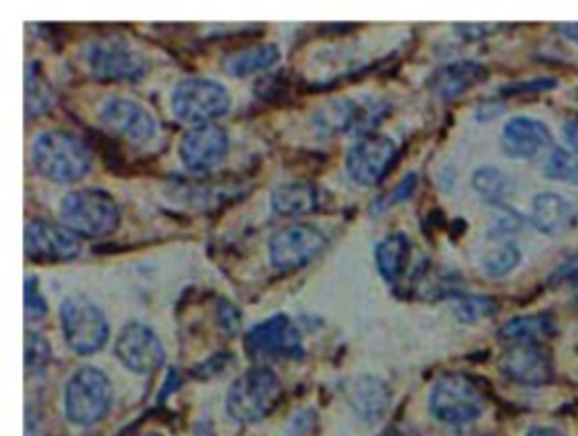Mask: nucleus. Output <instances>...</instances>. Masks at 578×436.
Masks as SVG:
<instances>
[{"mask_svg": "<svg viewBox=\"0 0 578 436\" xmlns=\"http://www.w3.org/2000/svg\"><path fill=\"white\" fill-rule=\"evenodd\" d=\"M30 163L39 176L50 183L73 185L93 170L89 145L73 132L45 130L30 143Z\"/></svg>", "mask_w": 578, "mask_h": 436, "instance_id": "nucleus-1", "label": "nucleus"}, {"mask_svg": "<svg viewBox=\"0 0 578 436\" xmlns=\"http://www.w3.org/2000/svg\"><path fill=\"white\" fill-rule=\"evenodd\" d=\"M283 400V381L270 364H255L231 383L224 409L231 420L255 425L270 418Z\"/></svg>", "mask_w": 578, "mask_h": 436, "instance_id": "nucleus-2", "label": "nucleus"}, {"mask_svg": "<svg viewBox=\"0 0 578 436\" xmlns=\"http://www.w3.org/2000/svg\"><path fill=\"white\" fill-rule=\"evenodd\" d=\"M82 67L95 82L134 84L150 73V59L126 39L107 37L84 45Z\"/></svg>", "mask_w": 578, "mask_h": 436, "instance_id": "nucleus-3", "label": "nucleus"}, {"mask_svg": "<svg viewBox=\"0 0 578 436\" xmlns=\"http://www.w3.org/2000/svg\"><path fill=\"white\" fill-rule=\"evenodd\" d=\"M59 222L78 237H109L120 229L122 213L115 197L102 189H75L59 204Z\"/></svg>", "mask_w": 578, "mask_h": 436, "instance_id": "nucleus-4", "label": "nucleus"}, {"mask_svg": "<svg viewBox=\"0 0 578 436\" xmlns=\"http://www.w3.org/2000/svg\"><path fill=\"white\" fill-rule=\"evenodd\" d=\"M59 328L63 344L80 357L100 353L111 337L109 317L87 294H71L59 303Z\"/></svg>", "mask_w": 578, "mask_h": 436, "instance_id": "nucleus-5", "label": "nucleus"}, {"mask_svg": "<svg viewBox=\"0 0 578 436\" xmlns=\"http://www.w3.org/2000/svg\"><path fill=\"white\" fill-rule=\"evenodd\" d=\"M389 104L384 100L366 98H333L321 104L312 115V128L321 139H337L344 134H375L377 124L387 118Z\"/></svg>", "mask_w": 578, "mask_h": 436, "instance_id": "nucleus-6", "label": "nucleus"}, {"mask_svg": "<svg viewBox=\"0 0 578 436\" xmlns=\"http://www.w3.org/2000/svg\"><path fill=\"white\" fill-rule=\"evenodd\" d=\"M484 409V394L464 373H443L434 381L427 396L429 416L447 427H468Z\"/></svg>", "mask_w": 578, "mask_h": 436, "instance_id": "nucleus-7", "label": "nucleus"}, {"mask_svg": "<svg viewBox=\"0 0 578 436\" xmlns=\"http://www.w3.org/2000/svg\"><path fill=\"white\" fill-rule=\"evenodd\" d=\"M113 407V385L100 366L84 364L63 387V414L78 427H91Z\"/></svg>", "mask_w": 578, "mask_h": 436, "instance_id": "nucleus-8", "label": "nucleus"}, {"mask_svg": "<svg viewBox=\"0 0 578 436\" xmlns=\"http://www.w3.org/2000/svg\"><path fill=\"white\" fill-rule=\"evenodd\" d=\"M229 89L211 78H185L174 84L170 93V109L174 118L190 128L215 124L231 111Z\"/></svg>", "mask_w": 578, "mask_h": 436, "instance_id": "nucleus-9", "label": "nucleus"}, {"mask_svg": "<svg viewBox=\"0 0 578 436\" xmlns=\"http://www.w3.org/2000/svg\"><path fill=\"white\" fill-rule=\"evenodd\" d=\"M328 235L314 224L292 222L278 229L267 242L270 265L278 272H296L326 252Z\"/></svg>", "mask_w": 578, "mask_h": 436, "instance_id": "nucleus-10", "label": "nucleus"}, {"mask_svg": "<svg viewBox=\"0 0 578 436\" xmlns=\"http://www.w3.org/2000/svg\"><path fill=\"white\" fill-rule=\"evenodd\" d=\"M98 122L107 134L132 145H148L159 132L154 113L143 102L126 95L104 100L98 111Z\"/></svg>", "mask_w": 578, "mask_h": 436, "instance_id": "nucleus-11", "label": "nucleus"}, {"mask_svg": "<svg viewBox=\"0 0 578 436\" xmlns=\"http://www.w3.org/2000/svg\"><path fill=\"white\" fill-rule=\"evenodd\" d=\"M398 159V143L382 134H366L359 136L346 152L344 159V170L348 174V179L362 189H373V185H379L394 168Z\"/></svg>", "mask_w": 578, "mask_h": 436, "instance_id": "nucleus-12", "label": "nucleus"}, {"mask_svg": "<svg viewBox=\"0 0 578 436\" xmlns=\"http://www.w3.org/2000/svg\"><path fill=\"white\" fill-rule=\"evenodd\" d=\"M244 348L253 359H301L305 355L303 335L290 315H272L244 335Z\"/></svg>", "mask_w": 578, "mask_h": 436, "instance_id": "nucleus-13", "label": "nucleus"}, {"mask_svg": "<svg viewBox=\"0 0 578 436\" xmlns=\"http://www.w3.org/2000/svg\"><path fill=\"white\" fill-rule=\"evenodd\" d=\"M23 246L30 263H71L82 254V237H78L67 224L34 217L26 226Z\"/></svg>", "mask_w": 578, "mask_h": 436, "instance_id": "nucleus-14", "label": "nucleus"}, {"mask_svg": "<svg viewBox=\"0 0 578 436\" xmlns=\"http://www.w3.org/2000/svg\"><path fill=\"white\" fill-rule=\"evenodd\" d=\"M113 353L118 362L134 376H152L168 357L163 339L152 326L143 322H130L120 328L113 342Z\"/></svg>", "mask_w": 578, "mask_h": 436, "instance_id": "nucleus-15", "label": "nucleus"}, {"mask_svg": "<svg viewBox=\"0 0 578 436\" xmlns=\"http://www.w3.org/2000/svg\"><path fill=\"white\" fill-rule=\"evenodd\" d=\"M231 150V136L222 124H202L190 128L176 148L181 165L192 174H204L224 163Z\"/></svg>", "mask_w": 578, "mask_h": 436, "instance_id": "nucleus-16", "label": "nucleus"}, {"mask_svg": "<svg viewBox=\"0 0 578 436\" xmlns=\"http://www.w3.org/2000/svg\"><path fill=\"white\" fill-rule=\"evenodd\" d=\"M501 376L520 387L540 389L554 378V366L549 355L540 346H510L497 362Z\"/></svg>", "mask_w": 578, "mask_h": 436, "instance_id": "nucleus-17", "label": "nucleus"}, {"mask_svg": "<svg viewBox=\"0 0 578 436\" xmlns=\"http://www.w3.org/2000/svg\"><path fill=\"white\" fill-rule=\"evenodd\" d=\"M499 143L508 159L529 161L536 159L542 150L551 148V132L538 118L513 115L504 122Z\"/></svg>", "mask_w": 578, "mask_h": 436, "instance_id": "nucleus-18", "label": "nucleus"}, {"mask_svg": "<svg viewBox=\"0 0 578 436\" xmlns=\"http://www.w3.org/2000/svg\"><path fill=\"white\" fill-rule=\"evenodd\" d=\"M486 78H488V69L484 64H479V61L459 59V61H449V64H443L440 69H436L427 80V89L436 98L449 102V100H457V98L466 95L477 84H481Z\"/></svg>", "mask_w": 578, "mask_h": 436, "instance_id": "nucleus-19", "label": "nucleus"}, {"mask_svg": "<svg viewBox=\"0 0 578 436\" xmlns=\"http://www.w3.org/2000/svg\"><path fill=\"white\" fill-rule=\"evenodd\" d=\"M346 400L364 423H377L392 407V389L382 378L364 373L346 385Z\"/></svg>", "mask_w": 578, "mask_h": 436, "instance_id": "nucleus-20", "label": "nucleus"}, {"mask_svg": "<svg viewBox=\"0 0 578 436\" xmlns=\"http://www.w3.org/2000/svg\"><path fill=\"white\" fill-rule=\"evenodd\" d=\"M531 224L545 235H565L578 222V209L560 193H538L531 202Z\"/></svg>", "mask_w": 578, "mask_h": 436, "instance_id": "nucleus-21", "label": "nucleus"}, {"mask_svg": "<svg viewBox=\"0 0 578 436\" xmlns=\"http://www.w3.org/2000/svg\"><path fill=\"white\" fill-rule=\"evenodd\" d=\"M270 206L281 217H305L324 206V195L312 181H283L270 193Z\"/></svg>", "mask_w": 578, "mask_h": 436, "instance_id": "nucleus-22", "label": "nucleus"}, {"mask_svg": "<svg viewBox=\"0 0 578 436\" xmlns=\"http://www.w3.org/2000/svg\"><path fill=\"white\" fill-rule=\"evenodd\" d=\"M373 261L377 276L387 285H396L405 276L412 261L409 235L405 231H392L384 235L373 249Z\"/></svg>", "mask_w": 578, "mask_h": 436, "instance_id": "nucleus-23", "label": "nucleus"}, {"mask_svg": "<svg viewBox=\"0 0 578 436\" xmlns=\"http://www.w3.org/2000/svg\"><path fill=\"white\" fill-rule=\"evenodd\" d=\"M554 335H556V320L547 313L513 317L497 333L499 342H504L508 348L510 346H540L542 342H547Z\"/></svg>", "mask_w": 578, "mask_h": 436, "instance_id": "nucleus-24", "label": "nucleus"}, {"mask_svg": "<svg viewBox=\"0 0 578 436\" xmlns=\"http://www.w3.org/2000/svg\"><path fill=\"white\" fill-rule=\"evenodd\" d=\"M281 61V48L278 43H258V45H249L244 50L231 52L224 61H222V69L226 75L231 78H251V75H258L265 73L270 69H274Z\"/></svg>", "mask_w": 578, "mask_h": 436, "instance_id": "nucleus-25", "label": "nucleus"}, {"mask_svg": "<svg viewBox=\"0 0 578 436\" xmlns=\"http://www.w3.org/2000/svg\"><path fill=\"white\" fill-rule=\"evenodd\" d=\"M57 102L54 87L48 80L41 61H28L26 67V115L28 120L45 115Z\"/></svg>", "mask_w": 578, "mask_h": 436, "instance_id": "nucleus-26", "label": "nucleus"}, {"mask_svg": "<svg viewBox=\"0 0 578 436\" xmlns=\"http://www.w3.org/2000/svg\"><path fill=\"white\" fill-rule=\"evenodd\" d=\"M473 191L490 206H504L510 195V176L497 165H479L473 176Z\"/></svg>", "mask_w": 578, "mask_h": 436, "instance_id": "nucleus-27", "label": "nucleus"}, {"mask_svg": "<svg viewBox=\"0 0 578 436\" xmlns=\"http://www.w3.org/2000/svg\"><path fill=\"white\" fill-rule=\"evenodd\" d=\"M523 265V249L513 240L495 242L481 256V270L490 278H504Z\"/></svg>", "mask_w": 578, "mask_h": 436, "instance_id": "nucleus-28", "label": "nucleus"}, {"mask_svg": "<svg viewBox=\"0 0 578 436\" xmlns=\"http://www.w3.org/2000/svg\"><path fill=\"white\" fill-rule=\"evenodd\" d=\"M453 313L462 324H479L497 313V303L484 294L453 292Z\"/></svg>", "mask_w": 578, "mask_h": 436, "instance_id": "nucleus-29", "label": "nucleus"}, {"mask_svg": "<svg viewBox=\"0 0 578 436\" xmlns=\"http://www.w3.org/2000/svg\"><path fill=\"white\" fill-rule=\"evenodd\" d=\"M52 344L48 342V337L39 331H28L26 333V373L28 378L34 376H43L48 371V366L52 364Z\"/></svg>", "mask_w": 578, "mask_h": 436, "instance_id": "nucleus-30", "label": "nucleus"}, {"mask_svg": "<svg viewBox=\"0 0 578 436\" xmlns=\"http://www.w3.org/2000/svg\"><path fill=\"white\" fill-rule=\"evenodd\" d=\"M542 174L551 181H562V183H578V159L565 148H551L545 163H542Z\"/></svg>", "mask_w": 578, "mask_h": 436, "instance_id": "nucleus-31", "label": "nucleus"}, {"mask_svg": "<svg viewBox=\"0 0 578 436\" xmlns=\"http://www.w3.org/2000/svg\"><path fill=\"white\" fill-rule=\"evenodd\" d=\"M26 296H23V310H26V326L28 328H37L48 320V301L41 292V281L32 274L26 276V287H23Z\"/></svg>", "mask_w": 578, "mask_h": 436, "instance_id": "nucleus-32", "label": "nucleus"}, {"mask_svg": "<svg viewBox=\"0 0 578 436\" xmlns=\"http://www.w3.org/2000/svg\"><path fill=\"white\" fill-rule=\"evenodd\" d=\"M497 209V215L493 217L490 222V229H488V235L499 242V240H508L510 235H516L525 229V220L518 211L508 209L506 204L504 206H495Z\"/></svg>", "mask_w": 578, "mask_h": 436, "instance_id": "nucleus-33", "label": "nucleus"}, {"mask_svg": "<svg viewBox=\"0 0 578 436\" xmlns=\"http://www.w3.org/2000/svg\"><path fill=\"white\" fill-rule=\"evenodd\" d=\"M215 320H217V326L222 328V333L226 337H235L240 333V328H242L240 310L231 301H226V298L217 301V317Z\"/></svg>", "mask_w": 578, "mask_h": 436, "instance_id": "nucleus-34", "label": "nucleus"}, {"mask_svg": "<svg viewBox=\"0 0 578 436\" xmlns=\"http://www.w3.org/2000/svg\"><path fill=\"white\" fill-rule=\"evenodd\" d=\"M416 185H418V174H414V172L407 174L387 197H384L382 202H375L377 206H373V211H387V209H392L396 204H403L405 200L412 197V193L416 191Z\"/></svg>", "mask_w": 578, "mask_h": 436, "instance_id": "nucleus-35", "label": "nucleus"}, {"mask_svg": "<svg viewBox=\"0 0 578 436\" xmlns=\"http://www.w3.org/2000/svg\"><path fill=\"white\" fill-rule=\"evenodd\" d=\"M231 362H233V355H229V353L213 355V357H209L206 362H202V364H197L195 368H192V376H195V378H202V381H206V378H215V376H222V373L231 366Z\"/></svg>", "mask_w": 578, "mask_h": 436, "instance_id": "nucleus-36", "label": "nucleus"}, {"mask_svg": "<svg viewBox=\"0 0 578 436\" xmlns=\"http://www.w3.org/2000/svg\"><path fill=\"white\" fill-rule=\"evenodd\" d=\"M551 281H554L556 285H558V283H576V281H578V254L571 256L569 261H565V263L556 270V274H554Z\"/></svg>", "mask_w": 578, "mask_h": 436, "instance_id": "nucleus-37", "label": "nucleus"}, {"mask_svg": "<svg viewBox=\"0 0 578 436\" xmlns=\"http://www.w3.org/2000/svg\"><path fill=\"white\" fill-rule=\"evenodd\" d=\"M562 141L571 154H578V118H567L562 122Z\"/></svg>", "mask_w": 578, "mask_h": 436, "instance_id": "nucleus-38", "label": "nucleus"}, {"mask_svg": "<svg viewBox=\"0 0 578 436\" xmlns=\"http://www.w3.org/2000/svg\"><path fill=\"white\" fill-rule=\"evenodd\" d=\"M495 30H497L495 26H459L457 28V32L464 34L470 41H477V39H481V37H486V34H490Z\"/></svg>", "mask_w": 578, "mask_h": 436, "instance_id": "nucleus-39", "label": "nucleus"}, {"mask_svg": "<svg viewBox=\"0 0 578 436\" xmlns=\"http://www.w3.org/2000/svg\"><path fill=\"white\" fill-rule=\"evenodd\" d=\"M558 30H560V34H562L567 41L578 43V23H562Z\"/></svg>", "mask_w": 578, "mask_h": 436, "instance_id": "nucleus-40", "label": "nucleus"}, {"mask_svg": "<svg viewBox=\"0 0 578 436\" xmlns=\"http://www.w3.org/2000/svg\"><path fill=\"white\" fill-rule=\"evenodd\" d=\"M527 436H565V434H560L554 427H534L527 432Z\"/></svg>", "mask_w": 578, "mask_h": 436, "instance_id": "nucleus-41", "label": "nucleus"}, {"mask_svg": "<svg viewBox=\"0 0 578 436\" xmlns=\"http://www.w3.org/2000/svg\"><path fill=\"white\" fill-rule=\"evenodd\" d=\"M145 436H163L161 432H150V434H145Z\"/></svg>", "mask_w": 578, "mask_h": 436, "instance_id": "nucleus-42", "label": "nucleus"}]
</instances>
